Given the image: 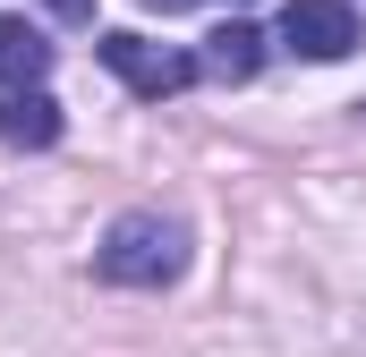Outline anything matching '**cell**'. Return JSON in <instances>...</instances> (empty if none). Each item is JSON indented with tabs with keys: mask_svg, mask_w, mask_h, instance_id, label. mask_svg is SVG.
<instances>
[{
	"mask_svg": "<svg viewBox=\"0 0 366 357\" xmlns=\"http://www.w3.org/2000/svg\"><path fill=\"white\" fill-rule=\"evenodd\" d=\"M94 272H102L111 289H171L187 272V221L179 213H154V204L119 213V221L102 230V247H94Z\"/></svg>",
	"mask_w": 366,
	"mask_h": 357,
	"instance_id": "cell-1",
	"label": "cell"
},
{
	"mask_svg": "<svg viewBox=\"0 0 366 357\" xmlns=\"http://www.w3.org/2000/svg\"><path fill=\"white\" fill-rule=\"evenodd\" d=\"M94 51H102V69H111L119 86H128V94H145V102H162V94L196 86V69H204V60H187L179 43H154V34H137V26H111Z\"/></svg>",
	"mask_w": 366,
	"mask_h": 357,
	"instance_id": "cell-2",
	"label": "cell"
},
{
	"mask_svg": "<svg viewBox=\"0 0 366 357\" xmlns=\"http://www.w3.org/2000/svg\"><path fill=\"white\" fill-rule=\"evenodd\" d=\"M350 43H358L350 0H290L281 9V51H298V60H350Z\"/></svg>",
	"mask_w": 366,
	"mask_h": 357,
	"instance_id": "cell-3",
	"label": "cell"
},
{
	"mask_svg": "<svg viewBox=\"0 0 366 357\" xmlns=\"http://www.w3.org/2000/svg\"><path fill=\"white\" fill-rule=\"evenodd\" d=\"M0 145H17V154H43V145H60V102L34 86V94H0Z\"/></svg>",
	"mask_w": 366,
	"mask_h": 357,
	"instance_id": "cell-4",
	"label": "cell"
},
{
	"mask_svg": "<svg viewBox=\"0 0 366 357\" xmlns=\"http://www.w3.org/2000/svg\"><path fill=\"white\" fill-rule=\"evenodd\" d=\"M51 77V43L26 26V17H0V86L9 94H34Z\"/></svg>",
	"mask_w": 366,
	"mask_h": 357,
	"instance_id": "cell-5",
	"label": "cell"
},
{
	"mask_svg": "<svg viewBox=\"0 0 366 357\" xmlns=\"http://www.w3.org/2000/svg\"><path fill=\"white\" fill-rule=\"evenodd\" d=\"M204 69H213V77H230V86H247V77L264 69V34H256L247 17L213 26V34H204Z\"/></svg>",
	"mask_w": 366,
	"mask_h": 357,
	"instance_id": "cell-6",
	"label": "cell"
},
{
	"mask_svg": "<svg viewBox=\"0 0 366 357\" xmlns=\"http://www.w3.org/2000/svg\"><path fill=\"white\" fill-rule=\"evenodd\" d=\"M51 17H69V26H94V0H43Z\"/></svg>",
	"mask_w": 366,
	"mask_h": 357,
	"instance_id": "cell-7",
	"label": "cell"
}]
</instances>
